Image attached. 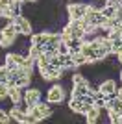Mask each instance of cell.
Returning a JSON list of instances; mask_svg holds the SVG:
<instances>
[{
    "instance_id": "6da1fadb",
    "label": "cell",
    "mask_w": 122,
    "mask_h": 124,
    "mask_svg": "<svg viewBox=\"0 0 122 124\" xmlns=\"http://www.w3.org/2000/svg\"><path fill=\"white\" fill-rule=\"evenodd\" d=\"M30 115L37 122H41V120H46L48 117H52V108H50V104L37 102L33 106H30Z\"/></svg>"
},
{
    "instance_id": "7a4b0ae2",
    "label": "cell",
    "mask_w": 122,
    "mask_h": 124,
    "mask_svg": "<svg viewBox=\"0 0 122 124\" xmlns=\"http://www.w3.org/2000/svg\"><path fill=\"white\" fill-rule=\"evenodd\" d=\"M39 72H41V78L43 80H59V78H63V69L57 67V65H54V63H48V65H45V67H39Z\"/></svg>"
},
{
    "instance_id": "3957f363",
    "label": "cell",
    "mask_w": 122,
    "mask_h": 124,
    "mask_svg": "<svg viewBox=\"0 0 122 124\" xmlns=\"http://www.w3.org/2000/svg\"><path fill=\"white\" fill-rule=\"evenodd\" d=\"M87 9H89V4H81V2H70L67 6V13H69V19L70 21H81L85 17Z\"/></svg>"
},
{
    "instance_id": "277c9868",
    "label": "cell",
    "mask_w": 122,
    "mask_h": 124,
    "mask_svg": "<svg viewBox=\"0 0 122 124\" xmlns=\"http://www.w3.org/2000/svg\"><path fill=\"white\" fill-rule=\"evenodd\" d=\"M65 96H67V93L61 85H52L48 89V93H46V102L50 106H59L61 102H65Z\"/></svg>"
},
{
    "instance_id": "5b68a950",
    "label": "cell",
    "mask_w": 122,
    "mask_h": 124,
    "mask_svg": "<svg viewBox=\"0 0 122 124\" xmlns=\"http://www.w3.org/2000/svg\"><path fill=\"white\" fill-rule=\"evenodd\" d=\"M13 24L17 26V30H19L20 35H31L33 24H31V21L28 19V17H24L22 13H20V15H17L15 19H13Z\"/></svg>"
},
{
    "instance_id": "8992f818",
    "label": "cell",
    "mask_w": 122,
    "mask_h": 124,
    "mask_svg": "<svg viewBox=\"0 0 122 124\" xmlns=\"http://www.w3.org/2000/svg\"><path fill=\"white\" fill-rule=\"evenodd\" d=\"M19 30H17V26L13 24V21H8V24L4 26V28H0V37H4V39H8V41L15 43L17 37H19Z\"/></svg>"
},
{
    "instance_id": "52a82bcc",
    "label": "cell",
    "mask_w": 122,
    "mask_h": 124,
    "mask_svg": "<svg viewBox=\"0 0 122 124\" xmlns=\"http://www.w3.org/2000/svg\"><path fill=\"white\" fill-rule=\"evenodd\" d=\"M117 82L115 80H102L100 83H98V91L100 93H104L106 96H115L117 94Z\"/></svg>"
},
{
    "instance_id": "ba28073f",
    "label": "cell",
    "mask_w": 122,
    "mask_h": 124,
    "mask_svg": "<svg viewBox=\"0 0 122 124\" xmlns=\"http://www.w3.org/2000/svg\"><path fill=\"white\" fill-rule=\"evenodd\" d=\"M41 96H43V93H41L39 87H28V89L24 91V102L30 104V106L41 102Z\"/></svg>"
},
{
    "instance_id": "9c48e42d",
    "label": "cell",
    "mask_w": 122,
    "mask_h": 124,
    "mask_svg": "<svg viewBox=\"0 0 122 124\" xmlns=\"http://www.w3.org/2000/svg\"><path fill=\"white\" fill-rule=\"evenodd\" d=\"M69 108H70V111H74V113H78V115H85L87 111H89V108H91V104L81 102L80 98H70L69 100Z\"/></svg>"
},
{
    "instance_id": "30bf717a",
    "label": "cell",
    "mask_w": 122,
    "mask_h": 124,
    "mask_svg": "<svg viewBox=\"0 0 122 124\" xmlns=\"http://www.w3.org/2000/svg\"><path fill=\"white\" fill-rule=\"evenodd\" d=\"M22 59H24V56L20 54V52H9L8 56H6V67L9 69V70H13V69H17L22 63Z\"/></svg>"
},
{
    "instance_id": "8fae6325",
    "label": "cell",
    "mask_w": 122,
    "mask_h": 124,
    "mask_svg": "<svg viewBox=\"0 0 122 124\" xmlns=\"http://www.w3.org/2000/svg\"><path fill=\"white\" fill-rule=\"evenodd\" d=\"M50 41V31H41V33H31L30 35V45L35 46H45Z\"/></svg>"
},
{
    "instance_id": "7c38bea8",
    "label": "cell",
    "mask_w": 122,
    "mask_h": 124,
    "mask_svg": "<svg viewBox=\"0 0 122 124\" xmlns=\"http://www.w3.org/2000/svg\"><path fill=\"white\" fill-rule=\"evenodd\" d=\"M9 113V119L11 120H15V122H20V124H24V120H26V113L22 111V109L19 108V106H15L13 104V108L8 111Z\"/></svg>"
},
{
    "instance_id": "4fadbf2b",
    "label": "cell",
    "mask_w": 122,
    "mask_h": 124,
    "mask_svg": "<svg viewBox=\"0 0 122 124\" xmlns=\"http://www.w3.org/2000/svg\"><path fill=\"white\" fill-rule=\"evenodd\" d=\"M100 111H102V109H100V108H96V106L92 104L91 108H89V111L85 113V120H87L89 124L98 122V119H100Z\"/></svg>"
},
{
    "instance_id": "5bb4252c",
    "label": "cell",
    "mask_w": 122,
    "mask_h": 124,
    "mask_svg": "<svg viewBox=\"0 0 122 124\" xmlns=\"http://www.w3.org/2000/svg\"><path fill=\"white\" fill-rule=\"evenodd\" d=\"M8 98H9L13 104H19L20 100H24V93H22V89H20V87H9Z\"/></svg>"
},
{
    "instance_id": "9a60e30c",
    "label": "cell",
    "mask_w": 122,
    "mask_h": 124,
    "mask_svg": "<svg viewBox=\"0 0 122 124\" xmlns=\"http://www.w3.org/2000/svg\"><path fill=\"white\" fill-rule=\"evenodd\" d=\"M70 82L74 83V85H85V87L91 89V82H89V80H87L83 74H80V72H74V74H72Z\"/></svg>"
},
{
    "instance_id": "2e32d148",
    "label": "cell",
    "mask_w": 122,
    "mask_h": 124,
    "mask_svg": "<svg viewBox=\"0 0 122 124\" xmlns=\"http://www.w3.org/2000/svg\"><path fill=\"white\" fill-rule=\"evenodd\" d=\"M117 8L118 6H102L100 11H102V15L106 17V19H113V17H117Z\"/></svg>"
},
{
    "instance_id": "e0dca14e",
    "label": "cell",
    "mask_w": 122,
    "mask_h": 124,
    "mask_svg": "<svg viewBox=\"0 0 122 124\" xmlns=\"http://www.w3.org/2000/svg\"><path fill=\"white\" fill-rule=\"evenodd\" d=\"M87 93H91V89H89V87H85V85H74L70 96H72V98H80V96H83V94H87Z\"/></svg>"
},
{
    "instance_id": "ac0fdd59",
    "label": "cell",
    "mask_w": 122,
    "mask_h": 124,
    "mask_svg": "<svg viewBox=\"0 0 122 124\" xmlns=\"http://www.w3.org/2000/svg\"><path fill=\"white\" fill-rule=\"evenodd\" d=\"M41 54H43L41 46H35V45H30V46H28V56H30V57H33L35 61H37V57H39Z\"/></svg>"
},
{
    "instance_id": "d6986e66",
    "label": "cell",
    "mask_w": 122,
    "mask_h": 124,
    "mask_svg": "<svg viewBox=\"0 0 122 124\" xmlns=\"http://www.w3.org/2000/svg\"><path fill=\"white\" fill-rule=\"evenodd\" d=\"M102 50L106 52V56H107V54H113V43L109 41L107 37H104V39H102Z\"/></svg>"
},
{
    "instance_id": "ffe728a7",
    "label": "cell",
    "mask_w": 122,
    "mask_h": 124,
    "mask_svg": "<svg viewBox=\"0 0 122 124\" xmlns=\"http://www.w3.org/2000/svg\"><path fill=\"white\" fill-rule=\"evenodd\" d=\"M8 94H9V87H8V83L0 82V100L8 98Z\"/></svg>"
},
{
    "instance_id": "44dd1931",
    "label": "cell",
    "mask_w": 122,
    "mask_h": 124,
    "mask_svg": "<svg viewBox=\"0 0 122 124\" xmlns=\"http://www.w3.org/2000/svg\"><path fill=\"white\" fill-rule=\"evenodd\" d=\"M8 74H9V69L6 67V65H2L0 67V82L8 83Z\"/></svg>"
},
{
    "instance_id": "7402d4cb",
    "label": "cell",
    "mask_w": 122,
    "mask_h": 124,
    "mask_svg": "<svg viewBox=\"0 0 122 124\" xmlns=\"http://www.w3.org/2000/svg\"><path fill=\"white\" fill-rule=\"evenodd\" d=\"M9 113H6L4 109H0V124H6V122H9Z\"/></svg>"
},
{
    "instance_id": "603a6c76",
    "label": "cell",
    "mask_w": 122,
    "mask_h": 124,
    "mask_svg": "<svg viewBox=\"0 0 122 124\" xmlns=\"http://www.w3.org/2000/svg\"><path fill=\"white\" fill-rule=\"evenodd\" d=\"M15 4V0H0V8H9Z\"/></svg>"
},
{
    "instance_id": "cb8c5ba5",
    "label": "cell",
    "mask_w": 122,
    "mask_h": 124,
    "mask_svg": "<svg viewBox=\"0 0 122 124\" xmlns=\"http://www.w3.org/2000/svg\"><path fill=\"white\" fill-rule=\"evenodd\" d=\"M107 6H118V0H106Z\"/></svg>"
},
{
    "instance_id": "d4e9b609",
    "label": "cell",
    "mask_w": 122,
    "mask_h": 124,
    "mask_svg": "<svg viewBox=\"0 0 122 124\" xmlns=\"http://www.w3.org/2000/svg\"><path fill=\"white\" fill-rule=\"evenodd\" d=\"M117 94H118V96L122 98V87H118V89H117Z\"/></svg>"
},
{
    "instance_id": "484cf974",
    "label": "cell",
    "mask_w": 122,
    "mask_h": 124,
    "mask_svg": "<svg viewBox=\"0 0 122 124\" xmlns=\"http://www.w3.org/2000/svg\"><path fill=\"white\" fill-rule=\"evenodd\" d=\"M117 59H118V63H122V54H117Z\"/></svg>"
},
{
    "instance_id": "4316f807",
    "label": "cell",
    "mask_w": 122,
    "mask_h": 124,
    "mask_svg": "<svg viewBox=\"0 0 122 124\" xmlns=\"http://www.w3.org/2000/svg\"><path fill=\"white\" fill-rule=\"evenodd\" d=\"M15 2H19V4H26V0H15Z\"/></svg>"
},
{
    "instance_id": "83f0119b",
    "label": "cell",
    "mask_w": 122,
    "mask_h": 124,
    "mask_svg": "<svg viewBox=\"0 0 122 124\" xmlns=\"http://www.w3.org/2000/svg\"><path fill=\"white\" fill-rule=\"evenodd\" d=\"M118 76H120V82H122V69L118 70Z\"/></svg>"
},
{
    "instance_id": "f1b7e54d",
    "label": "cell",
    "mask_w": 122,
    "mask_h": 124,
    "mask_svg": "<svg viewBox=\"0 0 122 124\" xmlns=\"http://www.w3.org/2000/svg\"><path fill=\"white\" fill-rule=\"evenodd\" d=\"M26 2H31V4H35V2H37V0H26Z\"/></svg>"
},
{
    "instance_id": "f546056e",
    "label": "cell",
    "mask_w": 122,
    "mask_h": 124,
    "mask_svg": "<svg viewBox=\"0 0 122 124\" xmlns=\"http://www.w3.org/2000/svg\"><path fill=\"white\" fill-rule=\"evenodd\" d=\"M0 19H2V8H0Z\"/></svg>"
}]
</instances>
